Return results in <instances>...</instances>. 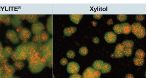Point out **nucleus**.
<instances>
[{
  "label": "nucleus",
  "mask_w": 150,
  "mask_h": 78,
  "mask_svg": "<svg viewBox=\"0 0 150 78\" xmlns=\"http://www.w3.org/2000/svg\"><path fill=\"white\" fill-rule=\"evenodd\" d=\"M27 59L29 62V68L34 73H40L45 68L46 65L45 60L37 51L29 54Z\"/></svg>",
  "instance_id": "f257e3e1"
},
{
  "label": "nucleus",
  "mask_w": 150,
  "mask_h": 78,
  "mask_svg": "<svg viewBox=\"0 0 150 78\" xmlns=\"http://www.w3.org/2000/svg\"><path fill=\"white\" fill-rule=\"evenodd\" d=\"M29 56L28 51L26 45L22 44L19 46L13 53L12 58L15 61L25 60Z\"/></svg>",
  "instance_id": "f03ea898"
},
{
  "label": "nucleus",
  "mask_w": 150,
  "mask_h": 78,
  "mask_svg": "<svg viewBox=\"0 0 150 78\" xmlns=\"http://www.w3.org/2000/svg\"><path fill=\"white\" fill-rule=\"evenodd\" d=\"M93 68L102 74H106L111 72L112 66L110 64L104 62L100 60L95 61L92 65Z\"/></svg>",
  "instance_id": "7ed1b4c3"
},
{
  "label": "nucleus",
  "mask_w": 150,
  "mask_h": 78,
  "mask_svg": "<svg viewBox=\"0 0 150 78\" xmlns=\"http://www.w3.org/2000/svg\"><path fill=\"white\" fill-rule=\"evenodd\" d=\"M131 28V31L138 39H142L145 37L146 29L141 23L135 22L132 25Z\"/></svg>",
  "instance_id": "20e7f679"
},
{
  "label": "nucleus",
  "mask_w": 150,
  "mask_h": 78,
  "mask_svg": "<svg viewBox=\"0 0 150 78\" xmlns=\"http://www.w3.org/2000/svg\"><path fill=\"white\" fill-rule=\"evenodd\" d=\"M17 31L20 39L23 43H26L30 39L31 35V31L28 28L22 26L17 29Z\"/></svg>",
  "instance_id": "39448f33"
},
{
  "label": "nucleus",
  "mask_w": 150,
  "mask_h": 78,
  "mask_svg": "<svg viewBox=\"0 0 150 78\" xmlns=\"http://www.w3.org/2000/svg\"><path fill=\"white\" fill-rule=\"evenodd\" d=\"M101 73L93 67L87 68L83 73L82 78H100Z\"/></svg>",
  "instance_id": "423d86ee"
},
{
  "label": "nucleus",
  "mask_w": 150,
  "mask_h": 78,
  "mask_svg": "<svg viewBox=\"0 0 150 78\" xmlns=\"http://www.w3.org/2000/svg\"><path fill=\"white\" fill-rule=\"evenodd\" d=\"M7 38L12 43L14 44L19 43L20 39L18 33L13 30L9 29L6 33Z\"/></svg>",
  "instance_id": "0eeeda50"
},
{
  "label": "nucleus",
  "mask_w": 150,
  "mask_h": 78,
  "mask_svg": "<svg viewBox=\"0 0 150 78\" xmlns=\"http://www.w3.org/2000/svg\"><path fill=\"white\" fill-rule=\"evenodd\" d=\"M45 29L44 24L38 22L33 24L31 27V31L35 35L41 34L44 31Z\"/></svg>",
  "instance_id": "6e6552de"
},
{
  "label": "nucleus",
  "mask_w": 150,
  "mask_h": 78,
  "mask_svg": "<svg viewBox=\"0 0 150 78\" xmlns=\"http://www.w3.org/2000/svg\"><path fill=\"white\" fill-rule=\"evenodd\" d=\"M80 66L79 64L75 62L69 63L67 67V71L70 74L77 73L80 71Z\"/></svg>",
  "instance_id": "1a4fd4ad"
},
{
  "label": "nucleus",
  "mask_w": 150,
  "mask_h": 78,
  "mask_svg": "<svg viewBox=\"0 0 150 78\" xmlns=\"http://www.w3.org/2000/svg\"><path fill=\"white\" fill-rule=\"evenodd\" d=\"M124 47L121 43H119L116 46L114 53L111 55L112 57L121 58L124 56Z\"/></svg>",
  "instance_id": "9d476101"
},
{
  "label": "nucleus",
  "mask_w": 150,
  "mask_h": 78,
  "mask_svg": "<svg viewBox=\"0 0 150 78\" xmlns=\"http://www.w3.org/2000/svg\"><path fill=\"white\" fill-rule=\"evenodd\" d=\"M25 18V16L15 15L12 17L11 24L13 27L17 29L21 26L22 20Z\"/></svg>",
  "instance_id": "9b49d317"
},
{
  "label": "nucleus",
  "mask_w": 150,
  "mask_h": 78,
  "mask_svg": "<svg viewBox=\"0 0 150 78\" xmlns=\"http://www.w3.org/2000/svg\"><path fill=\"white\" fill-rule=\"evenodd\" d=\"M104 39L107 43H113L116 41L117 36L114 32L110 31L106 33L104 36Z\"/></svg>",
  "instance_id": "f8f14e48"
},
{
  "label": "nucleus",
  "mask_w": 150,
  "mask_h": 78,
  "mask_svg": "<svg viewBox=\"0 0 150 78\" xmlns=\"http://www.w3.org/2000/svg\"><path fill=\"white\" fill-rule=\"evenodd\" d=\"M12 17L8 15H0V22H1L7 25L11 24Z\"/></svg>",
  "instance_id": "ddd939ff"
},
{
  "label": "nucleus",
  "mask_w": 150,
  "mask_h": 78,
  "mask_svg": "<svg viewBox=\"0 0 150 78\" xmlns=\"http://www.w3.org/2000/svg\"><path fill=\"white\" fill-rule=\"evenodd\" d=\"M77 31V28L76 27H68L64 29L63 33L64 35L67 37H70L76 33Z\"/></svg>",
  "instance_id": "4468645a"
},
{
  "label": "nucleus",
  "mask_w": 150,
  "mask_h": 78,
  "mask_svg": "<svg viewBox=\"0 0 150 78\" xmlns=\"http://www.w3.org/2000/svg\"><path fill=\"white\" fill-rule=\"evenodd\" d=\"M83 14H70L69 18L70 20L73 23L76 24H78L82 19Z\"/></svg>",
  "instance_id": "2eb2a0df"
},
{
  "label": "nucleus",
  "mask_w": 150,
  "mask_h": 78,
  "mask_svg": "<svg viewBox=\"0 0 150 78\" xmlns=\"http://www.w3.org/2000/svg\"><path fill=\"white\" fill-rule=\"evenodd\" d=\"M123 31V34L128 35L131 31V26L127 23L121 24Z\"/></svg>",
  "instance_id": "dca6fc26"
},
{
  "label": "nucleus",
  "mask_w": 150,
  "mask_h": 78,
  "mask_svg": "<svg viewBox=\"0 0 150 78\" xmlns=\"http://www.w3.org/2000/svg\"><path fill=\"white\" fill-rule=\"evenodd\" d=\"M25 18L29 23L33 24L38 22V16L35 15H27L25 16Z\"/></svg>",
  "instance_id": "f3484780"
},
{
  "label": "nucleus",
  "mask_w": 150,
  "mask_h": 78,
  "mask_svg": "<svg viewBox=\"0 0 150 78\" xmlns=\"http://www.w3.org/2000/svg\"><path fill=\"white\" fill-rule=\"evenodd\" d=\"M52 16L51 15L48 19L46 24V28L50 34H52Z\"/></svg>",
  "instance_id": "a211bd4d"
},
{
  "label": "nucleus",
  "mask_w": 150,
  "mask_h": 78,
  "mask_svg": "<svg viewBox=\"0 0 150 78\" xmlns=\"http://www.w3.org/2000/svg\"><path fill=\"white\" fill-rule=\"evenodd\" d=\"M13 52L11 48L7 47L3 49V53L4 56L6 58L9 57L12 55Z\"/></svg>",
  "instance_id": "6ab92c4d"
},
{
  "label": "nucleus",
  "mask_w": 150,
  "mask_h": 78,
  "mask_svg": "<svg viewBox=\"0 0 150 78\" xmlns=\"http://www.w3.org/2000/svg\"><path fill=\"white\" fill-rule=\"evenodd\" d=\"M124 48H133L134 43L131 40H126L123 41L122 43Z\"/></svg>",
  "instance_id": "aec40b11"
},
{
  "label": "nucleus",
  "mask_w": 150,
  "mask_h": 78,
  "mask_svg": "<svg viewBox=\"0 0 150 78\" xmlns=\"http://www.w3.org/2000/svg\"><path fill=\"white\" fill-rule=\"evenodd\" d=\"M133 61L135 65L137 66H141L144 64L145 60L144 59L135 57L133 59Z\"/></svg>",
  "instance_id": "412c9836"
},
{
  "label": "nucleus",
  "mask_w": 150,
  "mask_h": 78,
  "mask_svg": "<svg viewBox=\"0 0 150 78\" xmlns=\"http://www.w3.org/2000/svg\"><path fill=\"white\" fill-rule=\"evenodd\" d=\"M113 29L115 34H123V31L121 24H118L114 26Z\"/></svg>",
  "instance_id": "4be33fe9"
},
{
  "label": "nucleus",
  "mask_w": 150,
  "mask_h": 78,
  "mask_svg": "<svg viewBox=\"0 0 150 78\" xmlns=\"http://www.w3.org/2000/svg\"><path fill=\"white\" fill-rule=\"evenodd\" d=\"M145 52L141 49L137 50L135 52V57L144 59L145 56Z\"/></svg>",
  "instance_id": "5701e85b"
},
{
  "label": "nucleus",
  "mask_w": 150,
  "mask_h": 78,
  "mask_svg": "<svg viewBox=\"0 0 150 78\" xmlns=\"http://www.w3.org/2000/svg\"><path fill=\"white\" fill-rule=\"evenodd\" d=\"M79 52L82 56H85L88 54V50L86 47H83L80 49Z\"/></svg>",
  "instance_id": "b1692460"
},
{
  "label": "nucleus",
  "mask_w": 150,
  "mask_h": 78,
  "mask_svg": "<svg viewBox=\"0 0 150 78\" xmlns=\"http://www.w3.org/2000/svg\"><path fill=\"white\" fill-rule=\"evenodd\" d=\"M124 55L126 57H129L133 53V48H124Z\"/></svg>",
  "instance_id": "393cba45"
},
{
  "label": "nucleus",
  "mask_w": 150,
  "mask_h": 78,
  "mask_svg": "<svg viewBox=\"0 0 150 78\" xmlns=\"http://www.w3.org/2000/svg\"><path fill=\"white\" fill-rule=\"evenodd\" d=\"M16 68L19 69H22L25 66L24 63L21 61H16L14 63Z\"/></svg>",
  "instance_id": "a878e982"
},
{
  "label": "nucleus",
  "mask_w": 150,
  "mask_h": 78,
  "mask_svg": "<svg viewBox=\"0 0 150 78\" xmlns=\"http://www.w3.org/2000/svg\"><path fill=\"white\" fill-rule=\"evenodd\" d=\"M76 53L72 50L68 51L66 53L67 56L69 59H73L76 56Z\"/></svg>",
  "instance_id": "bb28decb"
},
{
  "label": "nucleus",
  "mask_w": 150,
  "mask_h": 78,
  "mask_svg": "<svg viewBox=\"0 0 150 78\" xmlns=\"http://www.w3.org/2000/svg\"><path fill=\"white\" fill-rule=\"evenodd\" d=\"M117 18L119 21L123 22L127 19V16L126 15H118L117 16Z\"/></svg>",
  "instance_id": "cd10ccee"
},
{
  "label": "nucleus",
  "mask_w": 150,
  "mask_h": 78,
  "mask_svg": "<svg viewBox=\"0 0 150 78\" xmlns=\"http://www.w3.org/2000/svg\"><path fill=\"white\" fill-rule=\"evenodd\" d=\"M68 60L65 58H63L61 59L60 61V64L63 66H66L68 64Z\"/></svg>",
  "instance_id": "c85d7f7f"
},
{
  "label": "nucleus",
  "mask_w": 150,
  "mask_h": 78,
  "mask_svg": "<svg viewBox=\"0 0 150 78\" xmlns=\"http://www.w3.org/2000/svg\"><path fill=\"white\" fill-rule=\"evenodd\" d=\"M69 78H82V76L78 74H74L71 75Z\"/></svg>",
  "instance_id": "c756f323"
},
{
  "label": "nucleus",
  "mask_w": 150,
  "mask_h": 78,
  "mask_svg": "<svg viewBox=\"0 0 150 78\" xmlns=\"http://www.w3.org/2000/svg\"><path fill=\"white\" fill-rule=\"evenodd\" d=\"M136 19L137 21H141L144 19L145 17L143 15H137L136 17Z\"/></svg>",
  "instance_id": "7c9ffc66"
},
{
  "label": "nucleus",
  "mask_w": 150,
  "mask_h": 78,
  "mask_svg": "<svg viewBox=\"0 0 150 78\" xmlns=\"http://www.w3.org/2000/svg\"><path fill=\"white\" fill-rule=\"evenodd\" d=\"M92 41L95 44H98L99 43L100 40L99 39L98 37H95L93 38Z\"/></svg>",
  "instance_id": "2f4dec72"
},
{
  "label": "nucleus",
  "mask_w": 150,
  "mask_h": 78,
  "mask_svg": "<svg viewBox=\"0 0 150 78\" xmlns=\"http://www.w3.org/2000/svg\"><path fill=\"white\" fill-rule=\"evenodd\" d=\"M102 15H93V17L95 19H100L102 17Z\"/></svg>",
  "instance_id": "473e14b6"
},
{
  "label": "nucleus",
  "mask_w": 150,
  "mask_h": 78,
  "mask_svg": "<svg viewBox=\"0 0 150 78\" xmlns=\"http://www.w3.org/2000/svg\"><path fill=\"white\" fill-rule=\"evenodd\" d=\"M126 78H133V77L132 74H128L126 75Z\"/></svg>",
  "instance_id": "72a5a7b5"
},
{
  "label": "nucleus",
  "mask_w": 150,
  "mask_h": 78,
  "mask_svg": "<svg viewBox=\"0 0 150 78\" xmlns=\"http://www.w3.org/2000/svg\"><path fill=\"white\" fill-rule=\"evenodd\" d=\"M0 25H1V22H0Z\"/></svg>",
  "instance_id": "f704fd0d"
}]
</instances>
